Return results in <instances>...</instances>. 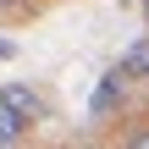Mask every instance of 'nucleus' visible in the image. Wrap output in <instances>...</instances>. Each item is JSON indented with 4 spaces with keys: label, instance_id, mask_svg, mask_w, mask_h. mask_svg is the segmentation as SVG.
I'll list each match as a JSON object with an SVG mask.
<instances>
[{
    "label": "nucleus",
    "instance_id": "nucleus-5",
    "mask_svg": "<svg viewBox=\"0 0 149 149\" xmlns=\"http://www.w3.org/2000/svg\"><path fill=\"white\" fill-rule=\"evenodd\" d=\"M127 149H149V122H144V127H133V133H127Z\"/></svg>",
    "mask_w": 149,
    "mask_h": 149
},
{
    "label": "nucleus",
    "instance_id": "nucleus-1",
    "mask_svg": "<svg viewBox=\"0 0 149 149\" xmlns=\"http://www.w3.org/2000/svg\"><path fill=\"white\" fill-rule=\"evenodd\" d=\"M28 127H33V122H28L11 100H0V149H17L22 138H28Z\"/></svg>",
    "mask_w": 149,
    "mask_h": 149
},
{
    "label": "nucleus",
    "instance_id": "nucleus-6",
    "mask_svg": "<svg viewBox=\"0 0 149 149\" xmlns=\"http://www.w3.org/2000/svg\"><path fill=\"white\" fill-rule=\"evenodd\" d=\"M11 55H17V44H6V39H0V61H11Z\"/></svg>",
    "mask_w": 149,
    "mask_h": 149
},
{
    "label": "nucleus",
    "instance_id": "nucleus-3",
    "mask_svg": "<svg viewBox=\"0 0 149 149\" xmlns=\"http://www.w3.org/2000/svg\"><path fill=\"white\" fill-rule=\"evenodd\" d=\"M0 100H11V105H17V111H22L28 122H39V116H44V100H39L33 88H22V83H11V88H0Z\"/></svg>",
    "mask_w": 149,
    "mask_h": 149
},
{
    "label": "nucleus",
    "instance_id": "nucleus-7",
    "mask_svg": "<svg viewBox=\"0 0 149 149\" xmlns=\"http://www.w3.org/2000/svg\"><path fill=\"white\" fill-rule=\"evenodd\" d=\"M6 6H11V0H0V11H6Z\"/></svg>",
    "mask_w": 149,
    "mask_h": 149
},
{
    "label": "nucleus",
    "instance_id": "nucleus-2",
    "mask_svg": "<svg viewBox=\"0 0 149 149\" xmlns=\"http://www.w3.org/2000/svg\"><path fill=\"white\" fill-rule=\"evenodd\" d=\"M122 83H127L122 72H105V83H100V88H94V100H88V105H94V116H111V111L122 105Z\"/></svg>",
    "mask_w": 149,
    "mask_h": 149
},
{
    "label": "nucleus",
    "instance_id": "nucleus-4",
    "mask_svg": "<svg viewBox=\"0 0 149 149\" xmlns=\"http://www.w3.org/2000/svg\"><path fill=\"white\" fill-rule=\"evenodd\" d=\"M116 72H122L127 83H133V77H144V83H149V39H138V44L122 55V66H116Z\"/></svg>",
    "mask_w": 149,
    "mask_h": 149
},
{
    "label": "nucleus",
    "instance_id": "nucleus-8",
    "mask_svg": "<svg viewBox=\"0 0 149 149\" xmlns=\"http://www.w3.org/2000/svg\"><path fill=\"white\" fill-rule=\"evenodd\" d=\"M144 17H149V0H144Z\"/></svg>",
    "mask_w": 149,
    "mask_h": 149
}]
</instances>
